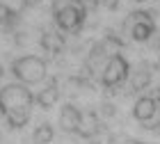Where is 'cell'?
<instances>
[{
  "label": "cell",
  "mask_w": 160,
  "mask_h": 144,
  "mask_svg": "<svg viewBox=\"0 0 160 144\" xmlns=\"http://www.w3.org/2000/svg\"><path fill=\"white\" fill-rule=\"evenodd\" d=\"M25 7H37V5H41V0H21Z\"/></svg>",
  "instance_id": "16"
},
{
  "label": "cell",
  "mask_w": 160,
  "mask_h": 144,
  "mask_svg": "<svg viewBox=\"0 0 160 144\" xmlns=\"http://www.w3.org/2000/svg\"><path fill=\"white\" fill-rule=\"evenodd\" d=\"M76 2H80L85 9H94V7L98 5V0H76Z\"/></svg>",
  "instance_id": "15"
},
{
  "label": "cell",
  "mask_w": 160,
  "mask_h": 144,
  "mask_svg": "<svg viewBox=\"0 0 160 144\" xmlns=\"http://www.w3.org/2000/svg\"><path fill=\"white\" fill-rule=\"evenodd\" d=\"M135 2H144V0H135Z\"/></svg>",
  "instance_id": "19"
},
{
  "label": "cell",
  "mask_w": 160,
  "mask_h": 144,
  "mask_svg": "<svg viewBox=\"0 0 160 144\" xmlns=\"http://www.w3.org/2000/svg\"><path fill=\"white\" fill-rule=\"evenodd\" d=\"M128 80H130V89L133 92H142V89H147L149 82H151V71L147 67H142V69L133 71V73L128 76Z\"/></svg>",
  "instance_id": "10"
},
{
  "label": "cell",
  "mask_w": 160,
  "mask_h": 144,
  "mask_svg": "<svg viewBox=\"0 0 160 144\" xmlns=\"http://www.w3.org/2000/svg\"><path fill=\"white\" fill-rule=\"evenodd\" d=\"M53 137H55V128L50 124H39L37 128H34V133H32L34 144H50Z\"/></svg>",
  "instance_id": "11"
},
{
  "label": "cell",
  "mask_w": 160,
  "mask_h": 144,
  "mask_svg": "<svg viewBox=\"0 0 160 144\" xmlns=\"http://www.w3.org/2000/svg\"><path fill=\"white\" fill-rule=\"evenodd\" d=\"M98 133V121L94 114H82V124H80V131L78 135H82V137H94V135Z\"/></svg>",
  "instance_id": "13"
},
{
  "label": "cell",
  "mask_w": 160,
  "mask_h": 144,
  "mask_svg": "<svg viewBox=\"0 0 160 144\" xmlns=\"http://www.w3.org/2000/svg\"><path fill=\"white\" fill-rule=\"evenodd\" d=\"M87 9L76 0H53V18L62 32H76L82 27Z\"/></svg>",
  "instance_id": "2"
},
{
  "label": "cell",
  "mask_w": 160,
  "mask_h": 144,
  "mask_svg": "<svg viewBox=\"0 0 160 144\" xmlns=\"http://www.w3.org/2000/svg\"><path fill=\"white\" fill-rule=\"evenodd\" d=\"M2 73H5V71H2V64H0V78H2Z\"/></svg>",
  "instance_id": "18"
},
{
  "label": "cell",
  "mask_w": 160,
  "mask_h": 144,
  "mask_svg": "<svg viewBox=\"0 0 160 144\" xmlns=\"http://www.w3.org/2000/svg\"><path fill=\"white\" fill-rule=\"evenodd\" d=\"M158 110H160V107L156 105L153 96H140L135 101V105H133V117L137 121H142V124H147V121H151L156 117Z\"/></svg>",
  "instance_id": "7"
},
{
  "label": "cell",
  "mask_w": 160,
  "mask_h": 144,
  "mask_svg": "<svg viewBox=\"0 0 160 144\" xmlns=\"http://www.w3.org/2000/svg\"><path fill=\"white\" fill-rule=\"evenodd\" d=\"M98 5H103L105 9H117V7H119V0H98Z\"/></svg>",
  "instance_id": "14"
},
{
  "label": "cell",
  "mask_w": 160,
  "mask_h": 144,
  "mask_svg": "<svg viewBox=\"0 0 160 144\" xmlns=\"http://www.w3.org/2000/svg\"><path fill=\"white\" fill-rule=\"evenodd\" d=\"M46 60L39 55H23L12 64V73L21 85H37L46 78Z\"/></svg>",
  "instance_id": "3"
},
{
  "label": "cell",
  "mask_w": 160,
  "mask_h": 144,
  "mask_svg": "<svg viewBox=\"0 0 160 144\" xmlns=\"http://www.w3.org/2000/svg\"><path fill=\"white\" fill-rule=\"evenodd\" d=\"M34 105V94L28 89V85L12 82L0 89V112L7 119L9 128H23L30 121Z\"/></svg>",
  "instance_id": "1"
},
{
  "label": "cell",
  "mask_w": 160,
  "mask_h": 144,
  "mask_svg": "<svg viewBox=\"0 0 160 144\" xmlns=\"http://www.w3.org/2000/svg\"><path fill=\"white\" fill-rule=\"evenodd\" d=\"M128 76H130V67H128L126 57L123 55H112L110 60L105 62L103 71H101V82H103L105 87H117L123 80H128Z\"/></svg>",
  "instance_id": "5"
},
{
  "label": "cell",
  "mask_w": 160,
  "mask_h": 144,
  "mask_svg": "<svg viewBox=\"0 0 160 144\" xmlns=\"http://www.w3.org/2000/svg\"><path fill=\"white\" fill-rule=\"evenodd\" d=\"M18 21V14L12 9V7H7L0 2V30H12L14 25H16Z\"/></svg>",
  "instance_id": "12"
},
{
  "label": "cell",
  "mask_w": 160,
  "mask_h": 144,
  "mask_svg": "<svg viewBox=\"0 0 160 144\" xmlns=\"http://www.w3.org/2000/svg\"><path fill=\"white\" fill-rule=\"evenodd\" d=\"M57 98H60V87H57V80H48L46 85H43V89H39V94L34 96V103H37L39 107H43V110H50Z\"/></svg>",
  "instance_id": "8"
},
{
  "label": "cell",
  "mask_w": 160,
  "mask_h": 144,
  "mask_svg": "<svg viewBox=\"0 0 160 144\" xmlns=\"http://www.w3.org/2000/svg\"><path fill=\"white\" fill-rule=\"evenodd\" d=\"M126 30H128V34L135 41H147V39L153 37V32H156L153 16H151L149 12H133V14H128Z\"/></svg>",
  "instance_id": "4"
},
{
  "label": "cell",
  "mask_w": 160,
  "mask_h": 144,
  "mask_svg": "<svg viewBox=\"0 0 160 144\" xmlns=\"http://www.w3.org/2000/svg\"><path fill=\"white\" fill-rule=\"evenodd\" d=\"M80 124H82V112H80L76 105L67 103L60 110V126H62V131L64 133H78Z\"/></svg>",
  "instance_id": "6"
},
{
  "label": "cell",
  "mask_w": 160,
  "mask_h": 144,
  "mask_svg": "<svg viewBox=\"0 0 160 144\" xmlns=\"http://www.w3.org/2000/svg\"><path fill=\"white\" fill-rule=\"evenodd\" d=\"M123 144H144V142H140V140H126Z\"/></svg>",
  "instance_id": "17"
},
{
  "label": "cell",
  "mask_w": 160,
  "mask_h": 144,
  "mask_svg": "<svg viewBox=\"0 0 160 144\" xmlns=\"http://www.w3.org/2000/svg\"><path fill=\"white\" fill-rule=\"evenodd\" d=\"M41 48L48 50V53H60V50L64 48V34L53 32V30L43 32L41 34Z\"/></svg>",
  "instance_id": "9"
}]
</instances>
